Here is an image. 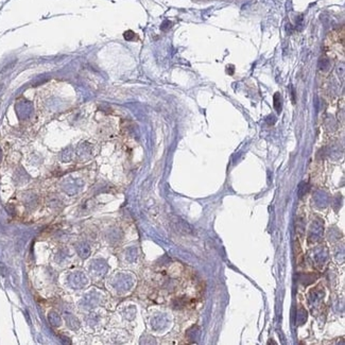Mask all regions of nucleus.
<instances>
[{"instance_id": "obj_1", "label": "nucleus", "mask_w": 345, "mask_h": 345, "mask_svg": "<svg viewBox=\"0 0 345 345\" xmlns=\"http://www.w3.org/2000/svg\"><path fill=\"white\" fill-rule=\"evenodd\" d=\"M273 103H274V107L277 111V113H280L281 111V97L278 93H276L275 95H274Z\"/></svg>"}, {"instance_id": "obj_2", "label": "nucleus", "mask_w": 345, "mask_h": 345, "mask_svg": "<svg viewBox=\"0 0 345 345\" xmlns=\"http://www.w3.org/2000/svg\"><path fill=\"white\" fill-rule=\"evenodd\" d=\"M328 66H329V61H328V59H325V57H323V59L320 60L319 67H320V69H321V70H325L326 68H328Z\"/></svg>"}, {"instance_id": "obj_3", "label": "nucleus", "mask_w": 345, "mask_h": 345, "mask_svg": "<svg viewBox=\"0 0 345 345\" xmlns=\"http://www.w3.org/2000/svg\"><path fill=\"white\" fill-rule=\"evenodd\" d=\"M135 37H136V34L133 31H131V30H129V31H126L124 33V39L126 40H133Z\"/></svg>"}]
</instances>
